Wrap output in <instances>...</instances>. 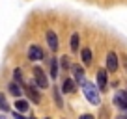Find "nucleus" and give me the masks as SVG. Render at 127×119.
Wrapping results in <instances>:
<instances>
[{
	"label": "nucleus",
	"instance_id": "1",
	"mask_svg": "<svg viewBox=\"0 0 127 119\" xmlns=\"http://www.w3.org/2000/svg\"><path fill=\"white\" fill-rule=\"evenodd\" d=\"M82 91L86 95V99L90 100L92 104H101V95H99V89L90 82H84L82 84Z\"/></svg>",
	"mask_w": 127,
	"mask_h": 119
},
{
	"label": "nucleus",
	"instance_id": "16",
	"mask_svg": "<svg viewBox=\"0 0 127 119\" xmlns=\"http://www.w3.org/2000/svg\"><path fill=\"white\" fill-rule=\"evenodd\" d=\"M0 110H2V112H8L9 110V104H8V100H6L4 93H0Z\"/></svg>",
	"mask_w": 127,
	"mask_h": 119
},
{
	"label": "nucleus",
	"instance_id": "21",
	"mask_svg": "<svg viewBox=\"0 0 127 119\" xmlns=\"http://www.w3.org/2000/svg\"><path fill=\"white\" fill-rule=\"evenodd\" d=\"M13 119H24V117H23V115H19V114H15V115H13Z\"/></svg>",
	"mask_w": 127,
	"mask_h": 119
},
{
	"label": "nucleus",
	"instance_id": "17",
	"mask_svg": "<svg viewBox=\"0 0 127 119\" xmlns=\"http://www.w3.org/2000/svg\"><path fill=\"white\" fill-rule=\"evenodd\" d=\"M54 100H56V104H58V106H64L62 97H60V89H58V87H54Z\"/></svg>",
	"mask_w": 127,
	"mask_h": 119
},
{
	"label": "nucleus",
	"instance_id": "18",
	"mask_svg": "<svg viewBox=\"0 0 127 119\" xmlns=\"http://www.w3.org/2000/svg\"><path fill=\"white\" fill-rule=\"evenodd\" d=\"M60 65H62V69H67L69 67V58H67V56L60 58Z\"/></svg>",
	"mask_w": 127,
	"mask_h": 119
},
{
	"label": "nucleus",
	"instance_id": "23",
	"mask_svg": "<svg viewBox=\"0 0 127 119\" xmlns=\"http://www.w3.org/2000/svg\"><path fill=\"white\" fill-rule=\"evenodd\" d=\"M30 119H36V117H30Z\"/></svg>",
	"mask_w": 127,
	"mask_h": 119
},
{
	"label": "nucleus",
	"instance_id": "13",
	"mask_svg": "<svg viewBox=\"0 0 127 119\" xmlns=\"http://www.w3.org/2000/svg\"><path fill=\"white\" fill-rule=\"evenodd\" d=\"M82 61H84V65L92 63V50L90 48H82Z\"/></svg>",
	"mask_w": 127,
	"mask_h": 119
},
{
	"label": "nucleus",
	"instance_id": "24",
	"mask_svg": "<svg viewBox=\"0 0 127 119\" xmlns=\"http://www.w3.org/2000/svg\"><path fill=\"white\" fill-rule=\"evenodd\" d=\"M0 119H4V117H0Z\"/></svg>",
	"mask_w": 127,
	"mask_h": 119
},
{
	"label": "nucleus",
	"instance_id": "15",
	"mask_svg": "<svg viewBox=\"0 0 127 119\" xmlns=\"http://www.w3.org/2000/svg\"><path fill=\"white\" fill-rule=\"evenodd\" d=\"M8 89H9V93H11V95H15V97L21 95V87H19V84H17V82H11V84L8 86Z\"/></svg>",
	"mask_w": 127,
	"mask_h": 119
},
{
	"label": "nucleus",
	"instance_id": "19",
	"mask_svg": "<svg viewBox=\"0 0 127 119\" xmlns=\"http://www.w3.org/2000/svg\"><path fill=\"white\" fill-rule=\"evenodd\" d=\"M13 76H15V80H23V75H21V69H15V71H13Z\"/></svg>",
	"mask_w": 127,
	"mask_h": 119
},
{
	"label": "nucleus",
	"instance_id": "8",
	"mask_svg": "<svg viewBox=\"0 0 127 119\" xmlns=\"http://www.w3.org/2000/svg\"><path fill=\"white\" fill-rule=\"evenodd\" d=\"M97 86H99V89H105V87H107V71H105V69H99V71H97Z\"/></svg>",
	"mask_w": 127,
	"mask_h": 119
},
{
	"label": "nucleus",
	"instance_id": "3",
	"mask_svg": "<svg viewBox=\"0 0 127 119\" xmlns=\"http://www.w3.org/2000/svg\"><path fill=\"white\" fill-rule=\"evenodd\" d=\"M41 58H43V50H41L37 45H32V47L28 48V60H32V61H39Z\"/></svg>",
	"mask_w": 127,
	"mask_h": 119
},
{
	"label": "nucleus",
	"instance_id": "4",
	"mask_svg": "<svg viewBox=\"0 0 127 119\" xmlns=\"http://www.w3.org/2000/svg\"><path fill=\"white\" fill-rule=\"evenodd\" d=\"M116 69H118V56H116L114 52H108V56H107V71L114 73Z\"/></svg>",
	"mask_w": 127,
	"mask_h": 119
},
{
	"label": "nucleus",
	"instance_id": "5",
	"mask_svg": "<svg viewBox=\"0 0 127 119\" xmlns=\"http://www.w3.org/2000/svg\"><path fill=\"white\" fill-rule=\"evenodd\" d=\"M114 104L120 110H127V93H116L114 95Z\"/></svg>",
	"mask_w": 127,
	"mask_h": 119
},
{
	"label": "nucleus",
	"instance_id": "12",
	"mask_svg": "<svg viewBox=\"0 0 127 119\" xmlns=\"http://www.w3.org/2000/svg\"><path fill=\"white\" fill-rule=\"evenodd\" d=\"M26 93H28V97H30V99L32 100H34V102H39V100H41V97H39V93H37V91H34V87H26Z\"/></svg>",
	"mask_w": 127,
	"mask_h": 119
},
{
	"label": "nucleus",
	"instance_id": "20",
	"mask_svg": "<svg viewBox=\"0 0 127 119\" xmlns=\"http://www.w3.org/2000/svg\"><path fill=\"white\" fill-rule=\"evenodd\" d=\"M80 119H94V115H90V114H84V115H80Z\"/></svg>",
	"mask_w": 127,
	"mask_h": 119
},
{
	"label": "nucleus",
	"instance_id": "6",
	"mask_svg": "<svg viewBox=\"0 0 127 119\" xmlns=\"http://www.w3.org/2000/svg\"><path fill=\"white\" fill-rule=\"evenodd\" d=\"M45 37H47V45H49V48H51V50H58V37H56V34L52 32V30H49Z\"/></svg>",
	"mask_w": 127,
	"mask_h": 119
},
{
	"label": "nucleus",
	"instance_id": "9",
	"mask_svg": "<svg viewBox=\"0 0 127 119\" xmlns=\"http://www.w3.org/2000/svg\"><path fill=\"white\" fill-rule=\"evenodd\" d=\"M75 80H71V78H65L64 80V84H62V91L64 93H73L75 91Z\"/></svg>",
	"mask_w": 127,
	"mask_h": 119
},
{
	"label": "nucleus",
	"instance_id": "11",
	"mask_svg": "<svg viewBox=\"0 0 127 119\" xmlns=\"http://www.w3.org/2000/svg\"><path fill=\"white\" fill-rule=\"evenodd\" d=\"M15 108H17V112H26V110H28V100L17 99V100H15Z\"/></svg>",
	"mask_w": 127,
	"mask_h": 119
},
{
	"label": "nucleus",
	"instance_id": "7",
	"mask_svg": "<svg viewBox=\"0 0 127 119\" xmlns=\"http://www.w3.org/2000/svg\"><path fill=\"white\" fill-rule=\"evenodd\" d=\"M71 71H73V76L79 84H84V69L79 67V65H71Z\"/></svg>",
	"mask_w": 127,
	"mask_h": 119
},
{
	"label": "nucleus",
	"instance_id": "10",
	"mask_svg": "<svg viewBox=\"0 0 127 119\" xmlns=\"http://www.w3.org/2000/svg\"><path fill=\"white\" fill-rule=\"evenodd\" d=\"M79 45H80V37H79V34H73V36H71V45H69V47H71V50H73V52H77V50H79Z\"/></svg>",
	"mask_w": 127,
	"mask_h": 119
},
{
	"label": "nucleus",
	"instance_id": "2",
	"mask_svg": "<svg viewBox=\"0 0 127 119\" xmlns=\"http://www.w3.org/2000/svg\"><path fill=\"white\" fill-rule=\"evenodd\" d=\"M34 80H36V84L39 87H47L49 86V80H47V76H45V73H43L41 67H34Z\"/></svg>",
	"mask_w": 127,
	"mask_h": 119
},
{
	"label": "nucleus",
	"instance_id": "14",
	"mask_svg": "<svg viewBox=\"0 0 127 119\" xmlns=\"http://www.w3.org/2000/svg\"><path fill=\"white\" fill-rule=\"evenodd\" d=\"M58 76V60L52 58L51 60V78H56Z\"/></svg>",
	"mask_w": 127,
	"mask_h": 119
},
{
	"label": "nucleus",
	"instance_id": "22",
	"mask_svg": "<svg viewBox=\"0 0 127 119\" xmlns=\"http://www.w3.org/2000/svg\"><path fill=\"white\" fill-rule=\"evenodd\" d=\"M116 119H127V115H123V114H122V115H118Z\"/></svg>",
	"mask_w": 127,
	"mask_h": 119
}]
</instances>
